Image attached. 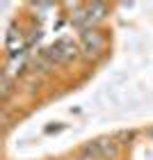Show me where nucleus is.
<instances>
[{
    "instance_id": "2",
    "label": "nucleus",
    "mask_w": 153,
    "mask_h": 160,
    "mask_svg": "<svg viewBox=\"0 0 153 160\" xmlns=\"http://www.w3.org/2000/svg\"><path fill=\"white\" fill-rule=\"evenodd\" d=\"M76 53H78V46L73 41H69V39H62V41H57V43H53L50 46V50H48V60L50 62H69V60H73L76 57Z\"/></svg>"
},
{
    "instance_id": "3",
    "label": "nucleus",
    "mask_w": 153,
    "mask_h": 160,
    "mask_svg": "<svg viewBox=\"0 0 153 160\" xmlns=\"http://www.w3.org/2000/svg\"><path fill=\"white\" fill-rule=\"evenodd\" d=\"M7 50H9V55H16L23 50V34L16 32V28H12L7 34Z\"/></svg>"
},
{
    "instance_id": "4",
    "label": "nucleus",
    "mask_w": 153,
    "mask_h": 160,
    "mask_svg": "<svg viewBox=\"0 0 153 160\" xmlns=\"http://www.w3.org/2000/svg\"><path fill=\"white\" fill-rule=\"evenodd\" d=\"M80 156H82V158H91V160H101V158H103V156H101V149H98V142L85 144L82 151H80Z\"/></svg>"
},
{
    "instance_id": "1",
    "label": "nucleus",
    "mask_w": 153,
    "mask_h": 160,
    "mask_svg": "<svg viewBox=\"0 0 153 160\" xmlns=\"http://www.w3.org/2000/svg\"><path fill=\"white\" fill-rule=\"evenodd\" d=\"M103 46H105V41H103V37L96 32V30H85L82 32V37H80V53H82L85 57H96V55H101V50H103Z\"/></svg>"
}]
</instances>
